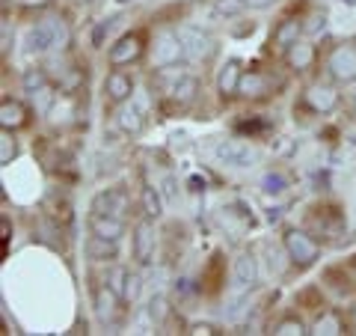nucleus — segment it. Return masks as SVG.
Returning <instances> with one entry per match:
<instances>
[{
    "label": "nucleus",
    "instance_id": "nucleus-1",
    "mask_svg": "<svg viewBox=\"0 0 356 336\" xmlns=\"http://www.w3.org/2000/svg\"><path fill=\"white\" fill-rule=\"evenodd\" d=\"M69 45V27L63 18H44L33 24L27 33V51L30 54H48L51 48H65Z\"/></svg>",
    "mask_w": 356,
    "mask_h": 336
},
{
    "label": "nucleus",
    "instance_id": "nucleus-2",
    "mask_svg": "<svg viewBox=\"0 0 356 336\" xmlns=\"http://www.w3.org/2000/svg\"><path fill=\"white\" fill-rule=\"evenodd\" d=\"M175 33H178V39H181V45H184V60L199 63V60H208L211 54H214V39H211L202 27L181 24Z\"/></svg>",
    "mask_w": 356,
    "mask_h": 336
},
{
    "label": "nucleus",
    "instance_id": "nucleus-3",
    "mask_svg": "<svg viewBox=\"0 0 356 336\" xmlns=\"http://www.w3.org/2000/svg\"><path fill=\"white\" fill-rule=\"evenodd\" d=\"M184 60V45L178 39V33H170L163 30L154 36V45H152V66L154 69H170V66L181 63Z\"/></svg>",
    "mask_w": 356,
    "mask_h": 336
},
{
    "label": "nucleus",
    "instance_id": "nucleus-4",
    "mask_svg": "<svg viewBox=\"0 0 356 336\" xmlns=\"http://www.w3.org/2000/svg\"><path fill=\"white\" fill-rule=\"evenodd\" d=\"M285 250H288V259H291L294 265H300V268L315 265V259L321 256L318 244L300 229H288L285 232Z\"/></svg>",
    "mask_w": 356,
    "mask_h": 336
},
{
    "label": "nucleus",
    "instance_id": "nucleus-5",
    "mask_svg": "<svg viewBox=\"0 0 356 336\" xmlns=\"http://www.w3.org/2000/svg\"><path fill=\"white\" fill-rule=\"evenodd\" d=\"M128 208H131V199L122 188H107V190H102V194H95V199H92V215L125 220Z\"/></svg>",
    "mask_w": 356,
    "mask_h": 336
},
{
    "label": "nucleus",
    "instance_id": "nucleus-6",
    "mask_svg": "<svg viewBox=\"0 0 356 336\" xmlns=\"http://www.w3.org/2000/svg\"><path fill=\"white\" fill-rule=\"evenodd\" d=\"M214 155H217V161L220 164H226V167H252L255 164V149L250 146V143H243V140H220L217 146H214Z\"/></svg>",
    "mask_w": 356,
    "mask_h": 336
},
{
    "label": "nucleus",
    "instance_id": "nucleus-7",
    "mask_svg": "<svg viewBox=\"0 0 356 336\" xmlns=\"http://www.w3.org/2000/svg\"><path fill=\"white\" fill-rule=\"evenodd\" d=\"M154 250H158V235H154V223L140 220L137 229H134V256H137L140 265H152L154 262Z\"/></svg>",
    "mask_w": 356,
    "mask_h": 336
},
{
    "label": "nucleus",
    "instance_id": "nucleus-8",
    "mask_svg": "<svg viewBox=\"0 0 356 336\" xmlns=\"http://www.w3.org/2000/svg\"><path fill=\"white\" fill-rule=\"evenodd\" d=\"M259 283V262L252 253H241L232 268V292H247Z\"/></svg>",
    "mask_w": 356,
    "mask_h": 336
},
{
    "label": "nucleus",
    "instance_id": "nucleus-9",
    "mask_svg": "<svg viewBox=\"0 0 356 336\" xmlns=\"http://www.w3.org/2000/svg\"><path fill=\"white\" fill-rule=\"evenodd\" d=\"M330 75L336 77L339 84L356 81V48H353V45H344V48L332 51V57H330Z\"/></svg>",
    "mask_w": 356,
    "mask_h": 336
},
{
    "label": "nucleus",
    "instance_id": "nucleus-10",
    "mask_svg": "<svg viewBox=\"0 0 356 336\" xmlns=\"http://www.w3.org/2000/svg\"><path fill=\"white\" fill-rule=\"evenodd\" d=\"M140 51H143L140 36H137V33H128V36H122L113 48H110V63H113V66H125L131 60H137Z\"/></svg>",
    "mask_w": 356,
    "mask_h": 336
},
{
    "label": "nucleus",
    "instance_id": "nucleus-11",
    "mask_svg": "<svg viewBox=\"0 0 356 336\" xmlns=\"http://www.w3.org/2000/svg\"><path fill=\"white\" fill-rule=\"evenodd\" d=\"M86 256L92 262H113L119 256V241H110V238H102V235H89L86 238Z\"/></svg>",
    "mask_w": 356,
    "mask_h": 336
},
{
    "label": "nucleus",
    "instance_id": "nucleus-12",
    "mask_svg": "<svg viewBox=\"0 0 356 336\" xmlns=\"http://www.w3.org/2000/svg\"><path fill=\"white\" fill-rule=\"evenodd\" d=\"M306 102L312 110H318V114H330V110L339 105V93L327 84H315V86H309Z\"/></svg>",
    "mask_w": 356,
    "mask_h": 336
},
{
    "label": "nucleus",
    "instance_id": "nucleus-13",
    "mask_svg": "<svg viewBox=\"0 0 356 336\" xmlns=\"http://www.w3.org/2000/svg\"><path fill=\"white\" fill-rule=\"evenodd\" d=\"M104 89H107V98H110V102L125 105L128 98H131V93H134V81H131L125 72H110Z\"/></svg>",
    "mask_w": 356,
    "mask_h": 336
},
{
    "label": "nucleus",
    "instance_id": "nucleus-14",
    "mask_svg": "<svg viewBox=\"0 0 356 336\" xmlns=\"http://www.w3.org/2000/svg\"><path fill=\"white\" fill-rule=\"evenodd\" d=\"M89 227H92L95 235H102V238H110V241H119L122 235H125V220H119V217L89 215Z\"/></svg>",
    "mask_w": 356,
    "mask_h": 336
},
{
    "label": "nucleus",
    "instance_id": "nucleus-15",
    "mask_svg": "<svg viewBox=\"0 0 356 336\" xmlns=\"http://www.w3.org/2000/svg\"><path fill=\"white\" fill-rule=\"evenodd\" d=\"M166 89H170L172 102H178V105H191L193 98H196V93H199V81H196L193 75H178Z\"/></svg>",
    "mask_w": 356,
    "mask_h": 336
},
{
    "label": "nucleus",
    "instance_id": "nucleus-16",
    "mask_svg": "<svg viewBox=\"0 0 356 336\" xmlns=\"http://www.w3.org/2000/svg\"><path fill=\"white\" fill-rule=\"evenodd\" d=\"M241 60H226V66L220 69V77H217V89L222 96H235L238 86H241Z\"/></svg>",
    "mask_w": 356,
    "mask_h": 336
},
{
    "label": "nucleus",
    "instance_id": "nucleus-17",
    "mask_svg": "<svg viewBox=\"0 0 356 336\" xmlns=\"http://www.w3.org/2000/svg\"><path fill=\"white\" fill-rule=\"evenodd\" d=\"M300 33H303V21H297V18H285L280 27H276L273 33V45L276 48H291L294 42H300Z\"/></svg>",
    "mask_w": 356,
    "mask_h": 336
},
{
    "label": "nucleus",
    "instance_id": "nucleus-18",
    "mask_svg": "<svg viewBox=\"0 0 356 336\" xmlns=\"http://www.w3.org/2000/svg\"><path fill=\"white\" fill-rule=\"evenodd\" d=\"M24 105L21 102H13V98H3V105H0V125H3L6 131L13 128H21L24 125Z\"/></svg>",
    "mask_w": 356,
    "mask_h": 336
},
{
    "label": "nucleus",
    "instance_id": "nucleus-19",
    "mask_svg": "<svg viewBox=\"0 0 356 336\" xmlns=\"http://www.w3.org/2000/svg\"><path fill=\"white\" fill-rule=\"evenodd\" d=\"M312 60H315V48H312L309 42H294L291 48H288V66L297 72H303L312 66Z\"/></svg>",
    "mask_w": 356,
    "mask_h": 336
},
{
    "label": "nucleus",
    "instance_id": "nucleus-20",
    "mask_svg": "<svg viewBox=\"0 0 356 336\" xmlns=\"http://www.w3.org/2000/svg\"><path fill=\"white\" fill-rule=\"evenodd\" d=\"M119 300H122V298H119V295H116L107 283L95 289V312H98V316H102L104 321H107L110 316H113V310H116Z\"/></svg>",
    "mask_w": 356,
    "mask_h": 336
},
{
    "label": "nucleus",
    "instance_id": "nucleus-21",
    "mask_svg": "<svg viewBox=\"0 0 356 336\" xmlns=\"http://www.w3.org/2000/svg\"><path fill=\"white\" fill-rule=\"evenodd\" d=\"M288 188H291V182H288V176L280 170H270V173L261 176V194L264 197H282Z\"/></svg>",
    "mask_w": 356,
    "mask_h": 336
},
{
    "label": "nucleus",
    "instance_id": "nucleus-22",
    "mask_svg": "<svg viewBox=\"0 0 356 336\" xmlns=\"http://www.w3.org/2000/svg\"><path fill=\"white\" fill-rule=\"evenodd\" d=\"M116 119H119V128L125 134H140V128H143V114H140L137 105H122Z\"/></svg>",
    "mask_w": 356,
    "mask_h": 336
},
{
    "label": "nucleus",
    "instance_id": "nucleus-23",
    "mask_svg": "<svg viewBox=\"0 0 356 336\" xmlns=\"http://www.w3.org/2000/svg\"><path fill=\"white\" fill-rule=\"evenodd\" d=\"M140 199H143V211H146V217L158 220L163 215V203H161V194L154 190V185H143Z\"/></svg>",
    "mask_w": 356,
    "mask_h": 336
},
{
    "label": "nucleus",
    "instance_id": "nucleus-24",
    "mask_svg": "<svg viewBox=\"0 0 356 336\" xmlns=\"http://www.w3.org/2000/svg\"><path fill=\"white\" fill-rule=\"evenodd\" d=\"M128 268H122V265H113V268H110V271H107V277H104V283L110 286V289H113V292L122 298V300H125V292H128Z\"/></svg>",
    "mask_w": 356,
    "mask_h": 336
},
{
    "label": "nucleus",
    "instance_id": "nucleus-25",
    "mask_svg": "<svg viewBox=\"0 0 356 336\" xmlns=\"http://www.w3.org/2000/svg\"><path fill=\"white\" fill-rule=\"evenodd\" d=\"M238 93L241 96H264L267 93V81L259 75V72H250V75H243L241 77V86H238Z\"/></svg>",
    "mask_w": 356,
    "mask_h": 336
},
{
    "label": "nucleus",
    "instance_id": "nucleus-26",
    "mask_svg": "<svg viewBox=\"0 0 356 336\" xmlns=\"http://www.w3.org/2000/svg\"><path fill=\"white\" fill-rule=\"evenodd\" d=\"M247 312H250V298L235 292L229 298V304H226V321H241Z\"/></svg>",
    "mask_w": 356,
    "mask_h": 336
},
{
    "label": "nucleus",
    "instance_id": "nucleus-27",
    "mask_svg": "<svg viewBox=\"0 0 356 336\" xmlns=\"http://www.w3.org/2000/svg\"><path fill=\"white\" fill-rule=\"evenodd\" d=\"M312 333H318V336H336V333H341V321H339V316H332V312H324V316L315 321Z\"/></svg>",
    "mask_w": 356,
    "mask_h": 336
},
{
    "label": "nucleus",
    "instance_id": "nucleus-28",
    "mask_svg": "<svg viewBox=\"0 0 356 336\" xmlns=\"http://www.w3.org/2000/svg\"><path fill=\"white\" fill-rule=\"evenodd\" d=\"M166 316H170V300H166L163 295H152V300H149V319L154 324H163Z\"/></svg>",
    "mask_w": 356,
    "mask_h": 336
},
{
    "label": "nucleus",
    "instance_id": "nucleus-29",
    "mask_svg": "<svg viewBox=\"0 0 356 336\" xmlns=\"http://www.w3.org/2000/svg\"><path fill=\"white\" fill-rule=\"evenodd\" d=\"M30 98H33V107H36L39 114H48V110H51V102H54V89H51V84H44L42 89H36V93H30Z\"/></svg>",
    "mask_w": 356,
    "mask_h": 336
},
{
    "label": "nucleus",
    "instance_id": "nucleus-30",
    "mask_svg": "<svg viewBox=\"0 0 356 336\" xmlns=\"http://www.w3.org/2000/svg\"><path fill=\"white\" fill-rule=\"evenodd\" d=\"M273 333H276V336H303V333H309V330L303 328V321H300V319H282V321L273 328Z\"/></svg>",
    "mask_w": 356,
    "mask_h": 336
},
{
    "label": "nucleus",
    "instance_id": "nucleus-31",
    "mask_svg": "<svg viewBox=\"0 0 356 336\" xmlns=\"http://www.w3.org/2000/svg\"><path fill=\"white\" fill-rule=\"evenodd\" d=\"M247 6L243 0H217L214 3V15H222V18H235L241 15V9Z\"/></svg>",
    "mask_w": 356,
    "mask_h": 336
},
{
    "label": "nucleus",
    "instance_id": "nucleus-32",
    "mask_svg": "<svg viewBox=\"0 0 356 336\" xmlns=\"http://www.w3.org/2000/svg\"><path fill=\"white\" fill-rule=\"evenodd\" d=\"M18 155V146H15V140H13V134H9L6 128H3V134H0V161L3 164H9Z\"/></svg>",
    "mask_w": 356,
    "mask_h": 336
},
{
    "label": "nucleus",
    "instance_id": "nucleus-33",
    "mask_svg": "<svg viewBox=\"0 0 356 336\" xmlns=\"http://www.w3.org/2000/svg\"><path fill=\"white\" fill-rule=\"evenodd\" d=\"M113 24H116V18L98 21V24H95V30H92V48H102V45H104V39H107V33L113 30Z\"/></svg>",
    "mask_w": 356,
    "mask_h": 336
},
{
    "label": "nucleus",
    "instance_id": "nucleus-34",
    "mask_svg": "<svg viewBox=\"0 0 356 336\" xmlns=\"http://www.w3.org/2000/svg\"><path fill=\"white\" fill-rule=\"evenodd\" d=\"M44 84H48V77H44L42 69H30L24 75V89H27V93H36V89H42Z\"/></svg>",
    "mask_w": 356,
    "mask_h": 336
},
{
    "label": "nucleus",
    "instance_id": "nucleus-35",
    "mask_svg": "<svg viewBox=\"0 0 356 336\" xmlns=\"http://www.w3.org/2000/svg\"><path fill=\"white\" fill-rule=\"evenodd\" d=\"M327 30V15L324 13H315L309 15V24H303V33H309V36H318V33Z\"/></svg>",
    "mask_w": 356,
    "mask_h": 336
},
{
    "label": "nucleus",
    "instance_id": "nucleus-36",
    "mask_svg": "<svg viewBox=\"0 0 356 336\" xmlns=\"http://www.w3.org/2000/svg\"><path fill=\"white\" fill-rule=\"evenodd\" d=\"M9 48H13V24L3 18V24H0V51H3V57L9 54Z\"/></svg>",
    "mask_w": 356,
    "mask_h": 336
},
{
    "label": "nucleus",
    "instance_id": "nucleus-37",
    "mask_svg": "<svg viewBox=\"0 0 356 336\" xmlns=\"http://www.w3.org/2000/svg\"><path fill=\"white\" fill-rule=\"evenodd\" d=\"M140 298V277L131 274L128 277V292H125V300H137Z\"/></svg>",
    "mask_w": 356,
    "mask_h": 336
},
{
    "label": "nucleus",
    "instance_id": "nucleus-38",
    "mask_svg": "<svg viewBox=\"0 0 356 336\" xmlns=\"http://www.w3.org/2000/svg\"><path fill=\"white\" fill-rule=\"evenodd\" d=\"M163 194L170 197V199L178 197V188H175V178H172V176H166V178H163Z\"/></svg>",
    "mask_w": 356,
    "mask_h": 336
},
{
    "label": "nucleus",
    "instance_id": "nucleus-39",
    "mask_svg": "<svg viewBox=\"0 0 356 336\" xmlns=\"http://www.w3.org/2000/svg\"><path fill=\"white\" fill-rule=\"evenodd\" d=\"M250 9H264V6H270V3H276V0H243Z\"/></svg>",
    "mask_w": 356,
    "mask_h": 336
},
{
    "label": "nucleus",
    "instance_id": "nucleus-40",
    "mask_svg": "<svg viewBox=\"0 0 356 336\" xmlns=\"http://www.w3.org/2000/svg\"><path fill=\"white\" fill-rule=\"evenodd\" d=\"M280 217H282V208H270V211H267V220H270V223H280Z\"/></svg>",
    "mask_w": 356,
    "mask_h": 336
},
{
    "label": "nucleus",
    "instance_id": "nucleus-41",
    "mask_svg": "<svg viewBox=\"0 0 356 336\" xmlns=\"http://www.w3.org/2000/svg\"><path fill=\"white\" fill-rule=\"evenodd\" d=\"M193 333H214V328H211V324H196Z\"/></svg>",
    "mask_w": 356,
    "mask_h": 336
},
{
    "label": "nucleus",
    "instance_id": "nucleus-42",
    "mask_svg": "<svg viewBox=\"0 0 356 336\" xmlns=\"http://www.w3.org/2000/svg\"><path fill=\"white\" fill-rule=\"evenodd\" d=\"M0 223H3V250H6V241H9V217H3Z\"/></svg>",
    "mask_w": 356,
    "mask_h": 336
},
{
    "label": "nucleus",
    "instance_id": "nucleus-43",
    "mask_svg": "<svg viewBox=\"0 0 356 336\" xmlns=\"http://www.w3.org/2000/svg\"><path fill=\"white\" fill-rule=\"evenodd\" d=\"M24 6H48V0H21Z\"/></svg>",
    "mask_w": 356,
    "mask_h": 336
},
{
    "label": "nucleus",
    "instance_id": "nucleus-44",
    "mask_svg": "<svg viewBox=\"0 0 356 336\" xmlns=\"http://www.w3.org/2000/svg\"><path fill=\"white\" fill-rule=\"evenodd\" d=\"M341 3H348V6H353V0H341Z\"/></svg>",
    "mask_w": 356,
    "mask_h": 336
},
{
    "label": "nucleus",
    "instance_id": "nucleus-45",
    "mask_svg": "<svg viewBox=\"0 0 356 336\" xmlns=\"http://www.w3.org/2000/svg\"><path fill=\"white\" fill-rule=\"evenodd\" d=\"M122 3H128V0H122Z\"/></svg>",
    "mask_w": 356,
    "mask_h": 336
},
{
    "label": "nucleus",
    "instance_id": "nucleus-46",
    "mask_svg": "<svg viewBox=\"0 0 356 336\" xmlns=\"http://www.w3.org/2000/svg\"><path fill=\"white\" fill-rule=\"evenodd\" d=\"M353 48H356V42H353Z\"/></svg>",
    "mask_w": 356,
    "mask_h": 336
}]
</instances>
